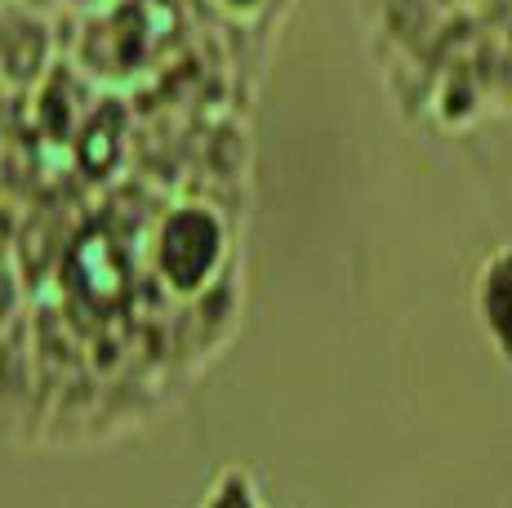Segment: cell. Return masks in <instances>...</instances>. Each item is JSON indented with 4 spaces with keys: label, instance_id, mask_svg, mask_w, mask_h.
<instances>
[{
    "label": "cell",
    "instance_id": "obj_1",
    "mask_svg": "<svg viewBox=\"0 0 512 508\" xmlns=\"http://www.w3.org/2000/svg\"><path fill=\"white\" fill-rule=\"evenodd\" d=\"M232 263V232L219 210L201 201H179L156 219L147 237V268L161 281L165 295L201 299Z\"/></svg>",
    "mask_w": 512,
    "mask_h": 508
},
{
    "label": "cell",
    "instance_id": "obj_2",
    "mask_svg": "<svg viewBox=\"0 0 512 508\" xmlns=\"http://www.w3.org/2000/svg\"><path fill=\"white\" fill-rule=\"evenodd\" d=\"M468 304L490 357L512 370V241L495 246L477 263L468 286Z\"/></svg>",
    "mask_w": 512,
    "mask_h": 508
},
{
    "label": "cell",
    "instance_id": "obj_3",
    "mask_svg": "<svg viewBox=\"0 0 512 508\" xmlns=\"http://www.w3.org/2000/svg\"><path fill=\"white\" fill-rule=\"evenodd\" d=\"M196 508H277L263 491V482L254 477V468L245 464H228L210 477V486L201 491Z\"/></svg>",
    "mask_w": 512,
    "mask_h": 508
}]
</instances>
